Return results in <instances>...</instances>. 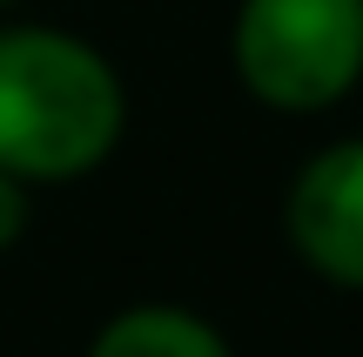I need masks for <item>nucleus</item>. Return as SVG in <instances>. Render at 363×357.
Wrapping results in <instances>:
<instances>
[{
	"label": "nucleus",
	"mask_w": 363,
	"mask_h": 357,
	"mask_svg": "<svg viewBox=\"0 0 363 357\" xmlns=\"http://www.w3.org/2000/svg\"><path fill=\"white\" fill-rule=\"evenodd\" d=\"M229 54L262 108L323 115L363 81V0H242Z\"/></svg>",
	"instance_id": "nucleus-2"
},
{
	"label": "nucleus",
	"mask_w": 363,
	"mask_h": 357,
	"mask_svg": "<svg viewBox=\"0 0 363 357\" xmlns=\"http://www.w3.org/2000/svg\"><path fill=\"white\" fill-rule=\"evenodd\" d=\"M128 88L94 40L67 27H0V169L34 182H81L115 155Z\"/></svg>",
	"instance_id": "nucleus-1"
},
{
	"label": "nucleus",
	"mask_w": 363,
	"mask_h": 357,
	"mask_svg": "<svg viewBox=\"0 0 363 357\" xmlns=\"http://www.w3.org/2000/svg\"><path fill=\"white\" fill-rule=\"evenodd\" d=\"M0 7H7V0H0Z\"/></svg>",
	"instance_id": "nucleus-6"
},
{
	"label": "nucleus",
	"mask_w": 363,
	"mask_h": 357,
	"mask_svg": "<svg viewBox=\"0 0 363 357\" xmlns=\"http://www.w3.org/2000/svg\"><path fill=\"white\" fill-rule=\"evenodd\" d=\"M21 229H27V182L0 169V250H13Z\"/></svg>",
	"instance_id": "nucleus-5"
},
{
	"label": "nucleus",
	"mask_w": 363,
	"mask_h": 357,
	"mask_svg": "<svg viewBox=\"0 0 363 357\" xmlns=\"http://www.w3.org/2000/svg\"><path fill=\"white\" fill-rule=\"evenodd\" d=\"M283 223L296 256L323 283L363 290V135H343L303 162L289 182Z\"/></svg>",
	"instance_id": "nucleus-3"
},
{
	"label": "nucleus",
	"mask_w": 363,
	"mask_h": 357,
	"mask_svg": "<svg viewBox=\"0 0 363 357\" xmlns=\"http://www.w3.org/2000/svg\"><path fill=\"white\" fill-rule=\"evenodd\" d=\"M88 357H229L222 331L182 304H135L94 331Z\"/></svg>",
	"instance_id": "nucleus-4"
}]
</instances>
